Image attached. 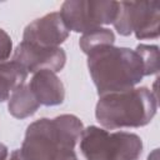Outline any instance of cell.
<instances>
[{
    "label": "cell",
    "mask_w": 160,
    "mask_h": 160,
    "mask_svg": "<svg viewBox=\"0 0 160 160\" xmlns=\"http://www.w3.org/2000/svg\"><path fill=\"white\" fill-rule=\"evenodd\" d=\"M82 122L64 114L54 119H40L30 124L20 149L24 160H79L75 152Z\"/></svg>",
    "instance_id": "cell-1"
},
{
    "label": "cell",
    "mask_w": 160,
    "mask_h": 160,
    "mask_svg": "<svg viewBox=\"0 0 160 160\" xmlns=\"http://www.w3.org/2000/svg\"><path fill=\"white\" fill-rule=\"evenodd\" d=\"M88 68L99 95L132 89L145 76L138 52L114 45L101 46L90 52Z\"/></svg>",
    "instance_id": "cell-2"
},
{
    "label": "cell",
    "mask_w": 160,
    "mask_h": 160,
    "mask_svg": "<svg viewBox=\"0 0 160 160\" xmlns=\"http://www.w3.org/2000/svg\"><path fill=\"white\" fill-rule=\"evenodd\" d=\"M156 94L148 88H132L100 95L95 108L96 120L105 129L139 128L156 114Z\"/></svg>",
    "instance_id": "cell-3"
},
{
    "label": "cell",
    "mask_w": 160,
    "mask_h": 160,
    "mask_svg": "<svg viewBox=\"0 0 160 160\" xmlns=\"http://www.w3.org/2000/svg\"><path fill=\"white\" fill-rule=\"evenodd\" d=\"M80 150L86 160H138L142 141L132 132H109L98 126H89L81 132Z\"/></svg>",
    "instance_id": "cell-4"
},
{
    "label": "cell",
    "mask_w": 160,
    "mask_h": 160,
    "mask_svg": "<svg viewBox=\"0 0 160 160\" xmlns=\"http://www.w3.org/2000/svg\"><path fill=\"white\" fill-rule=\"evenodd\" d=\"M118 9L119 1L69 0L62 2L59 14L68 30L84 34L114 24Z\"/></svg>",
    "instance_id": "cell-5"
},
{
    "label": "cell",
    "mask_w": 160,
    "mask_h": 160,
    "mask_svg": "<svg viewBox=\"0 0 160 160\" xmlns=\"http://www.w3.org/2000/svg\"><path fill=\"white\" fill-rule=\"evenodd\" d=\"M159 1H120L114 28L124 36L134 32L140 40L156 39L159 36Z\"/></svg>",
    "instance_id": "cell-6"
},
{
    "label": "cell",
    "mask_w": 160,
    "mask_h": 160,
    "mask_svg": "<svg viewBox=\"0 0 160 160\" xmlns=\"http://www.w3.org/2000/svg\"><path fill=\"white\" fill-rule=\"evenodd\" d=\"M12 60L28 72L35 74L41 70L56 72L64 68L66 54L61 48H41L21 41L14 51Z\"/></svg>",
    "instance_id": "cell-7"
},
{
    "label": "cell",
    "mask_w": 160,
    "mask_h": 160,
    "mask_svg": "<svg viewBox=\"0 0 160 160\" xmlns=\"http://www.w3.org/2000/svg\"><path fill=\"white\" fill-rule=\"evenodd\" d=\"M69 36L59 12H50L30 22L22 34V41L41 48H59Z\"/></svg>",
    "instance_id": "cell-8"
},
{
    "label": "cell",
    "mask_w": 160,
    "mask_h": 160,
    "mask_svg": "<svg viewBox=\"0 0 160 160\" xmlns=\"http://www.w3.org/2000/svg\"><path fill=\"white\" fill-rule=\"evenodd\" d=\"M29 88L40 105L55 106L64 101L65 89L54 71L41 70L34 74Z\"/></svg>",
    "instance_id": "cell-9"
},
{
    "label": "cell",
    "mask_w": 160,
    "mask_h": 160,
    "mask_svg": "<svg viewBox=\"0 0 160 160\" xmlns=\"http://www.w3.org/2000/svg\"><path fill=\"white\" fill-rule=\"evenodd\" d=\"M28 71L14 60L0 64V102L8 100L26 80Z\"/></svg>",
    "instance_id": "cell-10"
},
{
    "label": "cell",
    "mask_w": 160,
    "mask_h": 160,
    "mask_svg": "<svg viewBox=\"0 0 160 160\" xmlns=\"http://www.w3.org/2000/svg\"><path fill=\"white\" fill-rule=\"evenodd\" d=\"M40 104L31 92L29 85L19 86L9 99V112L16 119H25L36 112Z\"/></svg>",
    "instance_id": "cell-11"
},
{
    "label": "cell",
    "mask_w": 160,
    "mask_h": 160,
    "mask_svg": "<svg viewBox=\"0 0 160 160\" xmlns=\"http://www.w3.org/2000/svg\"><path fill=\"white\" fill-rule=\"evenodd\" d=\"M115 40V35L110 29L106 28H99L88 32H84L82 36L80 38L79 45L81 48V50L85 54H90L94 50L101 48V46H106V45H112Z\"/></svg>",
    "instance_id": "cell-12"
},
{
    "label": "cell",
    "mask_w": 160,
    "mask_h": 160,
    "mask_svg": "<svg viewBox=\"0 0 160 160\" xmlns=\"http://www.w3.org/2000/svg\"><path fill=\"white\" fill-rule=\"evenodd\" d=\"M135 51L140 56L145 75L156 74L159 70V49L155 45H145L140 44L136 46Z\"/></svg>",
    "instance_id": "cell-13"
},
{
    "label": "cell",
    "mask_w": 160,
    "mask_h": 160,
    "mask_svg": "<svg viewBox=\"0 0 160 160\" xmlns=\"http://www.w3.org/2000/svg\"><path fill=\"white\" fill-rule=\"evenodd\" d=\"M12 50V41L11 38L8 35L6 31L0 29V64L5 62L10 56Z\"/></svg>",
    "instance_id": "cell-14"
},
{
    "label": "cell",
    "mask_w": 160,
    "mask_h": 160,
    "mask_svg": "<svg viewBox=\"0 0 160 160\" xmlns=\"http://www.w3.org/2000/svg\"><path fill=\"white\" fill-rule=\"evenodd\" d=\"M8 158V148L4 144H0V160H6Z\"/></svg>",
    "instance_id": "cell-15"
},
{
    "label": "cell",
    "mask_w": 160,
    "mask_h": 160,
    "mask_svg": "<svg viewBox=\"0 0 160 160\" xmlns=\"http://www.w3.org/2000/svg\"><path fill=\"white\" fill-rule=\"evenodd\" d=\"M10 160H24L22 156H21V154H20V150H15V151L11 154Z\"/></svg>",
    "instance_id": "cell-16"
},
{
    "label": "cell",
    "mask_w": 160,
    "mask_h": 160,
    "mask_svg": "<svg viewBox=\"0 0 160 160\" xmlns=\"http://www.w3.org/2000/svg\"><path fill=\"white\" fill-rule=\"evenodd\" d=\"M148 160H159V151H158V149H155V150L149 155Z\"/></svg>",
    "instance_id": "cell-17"
}]
</instances>
